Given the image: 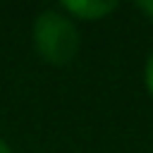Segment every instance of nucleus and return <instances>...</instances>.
Instances as JSON below:
<instances>
[{
  "mask_svg": "<svg viewBox=\"0 0 153 153\" xmlns=\"http://www.w3.org/2000/svg\"><path fill=\"white\" fill-rule=\"evenodd\" d=\"M0 153H12L10 143H7V141H2V139H0Z\"/></svg>",
  "mask_w": 153,
  "mask_h": 153,
  "instance_id": "39448f33",
  "label": "nucleus"
},
{
  "mask_svg": "<svg viewBox=\"0 0 153 153\" xmlns=\"http://www.w3.org/2000/svg\"><path fill=\"white\" fill-rule=\"evenodd\" d=\"M143 86H146V91L151 93V98H153V53L146 57V62H143Z\"/></svg>",
  "mask_w": 153,
  "mask_h": 153,
  "instance_id": "7ed1b4c3",
  "label": "nucleus"
},
{
  "mask_svg": "<svg viewBox=\"0 0 153 153\" xmlns=\"http://www.w3.org/2000/svg\"><path fill=\"white\" fill-rule=\"evenodd\" d=\"M136 10L141 14H146L151 22H153V0H143V2H136Z\"/></svg>",
  "mask_w": 153,
  "mask_h": 153,
  "instance_id": "20e7f679",
  "label": "nucleus"
},
{
  "mask_svg": "<svg viewBox=\"0 0 153 153\" xmlns=\"http://www.w3.org/2000/svg\"><path fill=\"white\" fill-rule=\"evenodd\" d=\"M31 41L38 57L53 67H65L74 62L81 48V36L72 17L60 7H50L36 14L31 24Z\"/></svg>",
  "mask_w": 153,
  "mask_h": 153,
  "instance_id": "f257e3e1",
  "label": "nucleus"
},
{
  "mask_svg": "<svg viewBox=\"0 0 153 153\" xmlns=\"http://www.w3.org/2000/svg\"><path fill=\"white\" fill-rule=\"evenodd\" d=\"M60 10L72 19L98 22V19L110 17L117 10V2L115 0H65L60 2Z\"/></svg>",
  "mask_w": 153,
  "mask_h": 153,
  "instance_id": "f03ea898",
  "label": "nucleus"
}]
</instances>
